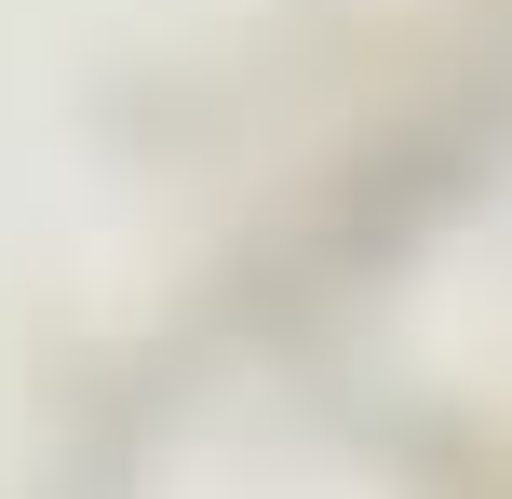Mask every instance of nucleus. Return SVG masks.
I'll list each match as a JSON object with an SVG mask.
<instances>
[]
</instances>
